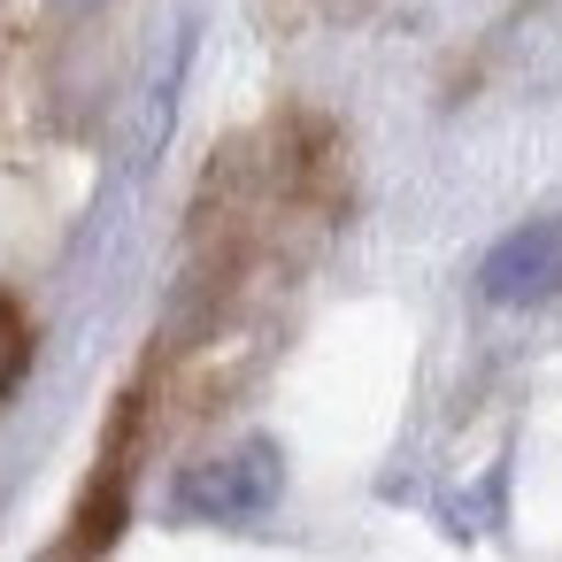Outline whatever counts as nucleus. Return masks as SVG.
Here are the masks:
<instances>
[{"mask_svg": "<svg viewBox=\"0 0 562 562\" xmlns=\"http://www.w3.org/2000/svg\"><path fill=\"white\" fill-rule=\"evenodd\" d=\"M485 293L493 301H547L562 293V224H524L485 255Z\"/></svg>", "mask_w": 562, "mask_h": 562, "instance_id": "nucleus-1", "label": "nucleus"}, {"mask_svg": "<svg viewBox=\"0 0 562 562\" xmlns=\"http://www.w3.org/2000/svg\"><path fill=\"white\" fill-rule=\"evenodd\" d=\"M16 370H24V324H16L9 301H0V393L16 385Z\"/></svg>", "mask_w": 562, "mask_h": 562, "instance_id": "nucleus-2", "label": "nucleus"}]
</instances>
